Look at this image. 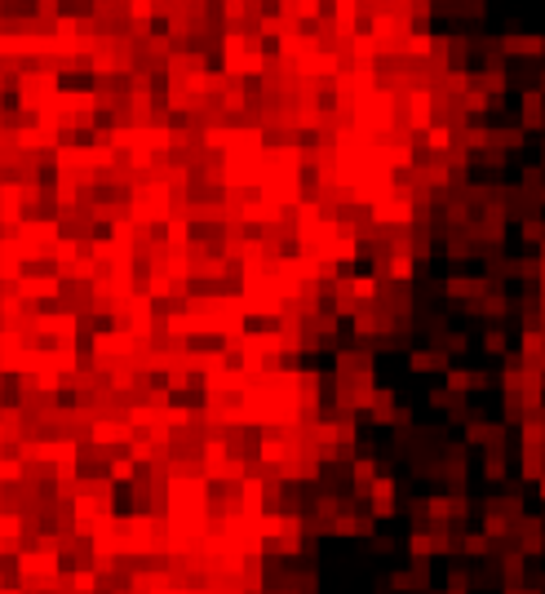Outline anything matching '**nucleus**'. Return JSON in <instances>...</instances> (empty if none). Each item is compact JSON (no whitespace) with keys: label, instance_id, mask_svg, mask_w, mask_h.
Here are the masks:
<instances>
[{"label":"nucleus","instance_id":"nucleus-4","mask_svg":"<svg viewBox=\"0 0 545 594\" xmlns=\"http://www.w3.org/2000/svg\"><path fill=\"white\" fill-rule=\"evenodd\" d=\"M541 497H545V483H541Z\"/></svg>","mask_w":545,"mask_h":594},{"label":"nucleus","instance_id":"nucleus-1","mask_svg":"<svg viewBox=\"0 0 545 594\" xmlns=\"http://www.w3.org/2000/svg\"><path fill=\"white\" fill-rule=\"evenodd\" d=\"M413 368H417V373L448 368V350H417V355H413Z\"/></svg>","mask_w":545,"mask_h":594},{"label":"nucleus","instance_id":"nucleus-3","mask_svg":"<svg viewBox=\"0 0 545 594\" xmlns=\"http://www.w3.org/2000/svg\"><path fill=\"white\" fill-rule=\"evenodd\" d=\"M461 545H466V554H483L488 550V537H466Z\"/></svg>","mask_w":545,"mask_h":594},{"label":"nucleus","instance_id":"nucleus-2","mask_svg":"<svg viewBox=\"0 0 545 594\" xmlns=\"http://www.w3.org/2000/svg\"><path fill=\"white\" fill-rule=\"evenodd\" d=\"M483 346H488V355H501V350H505V337H501V333H488V337H483Z\"/></svg>","mask_w":545,"mask_h":594}]
</instances>
